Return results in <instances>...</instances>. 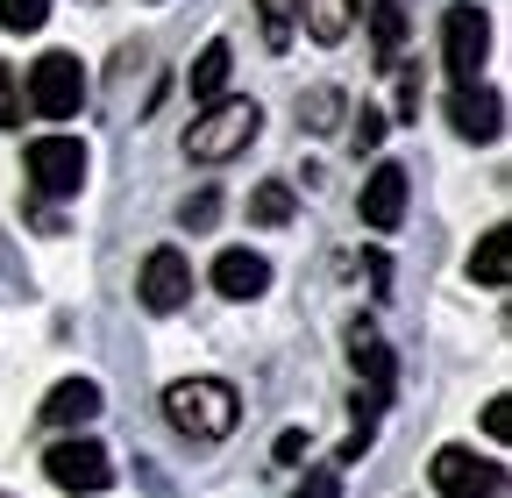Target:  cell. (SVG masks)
I'll list each match as a JSON object with an SVG mask.
<instances>
[{"label": "cell", "mask_w": 512, "mask_h": 498, "mask_svg": "<svg viewBox=\"0 0 512 498\" xmlns=\"http://www.w3.org/2000/svg\"><path fill=\"white\" fill-rule=\"evenodd\" d=\"M377 143H384V114L363 107V114H356V150H377Z\"/></svg>", "instance_id": "cell-23"}, {"label": "cell", "mask_w": 512, "mask_h": 498, "mask_svg": "<svg viewBox=\"0 0 512 498\" xmlns=\"http://www.w3.org/2000/svg\"><path fill=\"white\" fill-rule=\"evenodd\" d=\"M256 129H264V107H256V100H214L185 129V157L192 164H228V157H242L256 143Z\"/></svg>", "instance_id": "cell-2"}, {"label": "cell", "mask_w": 512, "mask_h": 498, "mask_svg": "<svg viewBox=\"0 0 512 498\" xmlns=\"http://www.w3.org/2000/svg\"><path fill=\"white\" fill-rule=\"evenodd\" d=\"M228 72H235V50L214 36L200 57H192V100H207V107H214V100L228 93Z\"/></svg>", "instance_id": "cell-14"}, {"label": "cell", "mask_w": 512, "mask_h": 498, "mask_svg": "<svg viewBox=\"0 0 512 498\" xmlns=\"http://www.w3.org/2000/svg\"><path fill=\"white\" fill-rule=\"evenodd\" d=\"M256 22H264V43L285 50L292 43V22H299V0H256Z\"/></svg>", "instance_id": "cell-19"}, {"label": "cell", "mask_w": 512, "mask_h": 498, "mask_svg": "<svg viewBox=\"0 0 512 498\" xmlns=\"http://www.w3.org/2000/svg\"><path fill=\"white\" fill-rule=\"evenodd\" d=\"M470 278H477V285H505V278H512V235H505V228H491V235L477 242Z\"/></svg>", "instance_id": "cell-16"}, {"label": "cell", "mask_w": 512, "mask_h": 498, "mask_svg": "<svg viewBox=\"0 0 512 498\" xmlns=\"http://www.w3.org/2000/svg\"><path fill=\"white\" fill-rule=\"evenodd\" d=\"M370 43H377L384 65L399 57V43H406V0H377V8H370Z\"/></svg>", "instance_id": "cell-17"}, {"label": "cell", "mask_w": 512, "mask_h": 498, "mask_svg": "<svg viewBox=\"0 0 512 498\" xmlns=\"http://www.w3.org/2000/svg\"><path fill=\"white\" fill-rule=\"evenodd\" d=\"M349 363H356V378L370 385L363 399H377V406H384V399H392V349H384V342H377V328H363V321L349 328Z\"/></svg>", "instance_id": "cell-12"}, {"label": "cell", "mask_w": 512, "mask_h": 498, "mask_svg": "<svg viewBox=\"0 0 512 498\" xmlns=\"http://www.w3.org/2000/svg\"><path fill=\"white\" fill-rule=\"evenodd\" d=\"M335 121H342V93L335 86H313L306 93V129H335Z\"/></svg>", "instance_id": "cell-21"}, {"label": "cell", "mask_w": 512, "mask_h": 498, "mask_svg": "<svg viewBox=\"0 0 512 498\" xmlns=\"http://www.w3.org/2000/svg\"><path fill=\"white\" fill-rule=\"evenodd\" d=\"M264 285H271V264L256 257V249H221L214 257V292L221 299H256Z\"/></svg>", "instance_id": "cell-13"}, {"label": "cell", "mask_w": 512, "mask_h": 498, "mask_svg": "<svg viewBox=\"0 0 512 498\" xmlns=\"http://www.w3.org/2000/svg\"><path fill=\"white\" fill-rule=\"evenodd\" d=\"M29 107L43 121H72L86 107V65L72 50H43L36 65H29Z\"/></svg>", "instance_id": "cell-3"}, {"label": "cell", "mask_w": 512, "mask_h": 498, "mask_svg": "<svg viewBox=\"0 0 512 498\" xmlns=\"http://www.w3.org/2000/svg\"><path fill=\"white\" fill-rule=\"evenodd\" d=\"M100 406H107V392H100L93 378H64V385H50L43 420H50V427H86V420H100Z\"/></svg>", "instance_id": "cell-11"}, {"label": "cell", "mask_w": 512, "mask_h": 498, "mask_svg": "<svg viewBox=\"0 0 512 498\" xmlns=\"http://www.w3.org/2000/svg\"><path fill=\"white\" fill-rule=\"evenodd\" d=\"M136 292H143L150 314H178L185 292H192V264L178 257V249H150V257H143V278H136Z\"/></svg>", "instance_id": "cell-10"}, {"label": "cell", "mask_w": 512, "mask_h": 498, "mask_svg": "<svg viewBox=\"0 0 512 498\" xmlns=\"http://www.w3.org/2000/svg\"><path fill=\"white\" fill-rule=\"evenodd\" d=\"M22 121V86H15V72L0 65V129H15Z\"/></svg>", "instance_id": "cell-22"}, {"label": "cell", "mask_w": 512, "mask_h": 498, "mask_svg": "<svg viewBox=\"0 0 512 498\" xmlns=\"http://www.w3.org/2000/svg\"><path fill=\"white\" fill-rule=\"evenodd\" d=\"M22 164H29V185L43 200H72L86 185V143L79 136H36Z\"/></svg>", "instance_id": "cell-5"}, {"label": "cell", "mask_w": 512, "mask_h": 498, "mask_svg": "<svg viewBox=\"0 0 512 498\" xmlns=\"http://www.w3.org/2000/svg\"><path fill=\"white\" fill-rule=\"evenodd\" d=\"M406 193H413V171L384 157V164L363 178V200H356V207H363V228H370V235H392V228L406 221Z\"/></svg>", "instance_id": "cell-8"}, {"label": "cell", "mask_w": 512, "mask_h": 498, "mask_svg": "<svg viewBox=\"0 0 512 498\" xmlns=\"http://www.w3.org/2000/svg\"><path fill=\"white\" fill-rule=\"evenodd\" d=\"M299 456H306V434H299V427L278 434V463H299Z\"/></svg>", "instance_id": "cell-27"}, {"label": "cell", "mask_w": 512, "mask_h": 498, "mask_svg": "<svg viewBox=\"0 0 512 498\" xmlns=\"http://www.w3.org/2000/svg\"><path fill=\"white\" fill-rule=\"evenodd\" d=\"M43 470H50L57 491H72V498H100V491L114 484V456L93 442V434H72V442H57V449L43 456Z\"/></svg>", "instance_id": "cell-4"}, {"label": "cell", "mask_w": 512, "mask_h": 498, "mask_svg": "<svg viewBox=\"0 0 512 498\" xmlns=\"http://www.w3.org/2000/svg\"><path fill=\"white\" fill-rule=\"evenodd\" d=\"M505 406H512V399H491V406H484V427L498 434V442H505V434H512V413H505Z\"/></svg>", "instance_id": "cell-25"}, {"label": "cell", "mask_w": 512, "mask_h": 498, "mask_svg": "<svg viewBox=\"0 0 512 498\" xmlns=\"http://www.w3.org/2000/svg\"><path fill=\"white\" fill-rule=\"evenodd\" d=\"M484 50H491V15L470 8V0H463V8H448V22H441V57H448V72H456V86L477 79Z\"/></svg>", "instance_id": "cell-7"}, {"label": "cell", "mask_w": 512, "mask_h": 498, "mask_svg": "<svg viewBox=\"0 0 512 498\" xmlns=\"http://www.w3.org/2000/svg\"><path fill=\"white\" fill-rule=\"evenodd\" d=\"M356 8H363V0H299V15H306V36H313V43H342L349 22H356Z\"/></svg>", "instance_id": "cell-15"}, {"label": "cell", "mask_w": 512, "mask_h": 498, "mask_svg": "<svg viewBox=\"0 0 512 498\" xmlns=\"http://www.w3.org/2000/svg\"><path fill=\"white\" fill-rule=\"evenodd\" d=\"M43 22H50V0H0V29L29 36V29H43Z\"/></svg>", "instance_id": "cell-20"}, {"label": "cell", "mask_w": 512, "mask_h": 498, "mask_svg": "<svg viewBox=\"0 0 512 498\" xmlns=\"http://www.w3.org/2000/svg\"><path fill=\"white\" fill-rule=\"evenodd\" d=\"M249 221H264V228L292 221V185H285V178H264V185L249 193Z\"/></svg>", "instance_id": "cell-18"}, {"label": "cell", "mask_w": 512, "mask_h": 498, "mask_svg": "<svg viewBox=\"0 0 512 498\" xmlns=\"http://www.w3.org/2000/svg\"><path fill=\"white\" fill-rule=\"evenodd\" d=\"M434 491H441V498H505V470L484 463L477 449H456V442H448V449L434 456Z\"/></svg>", "instance_id": "cell-6"}, {"label": "cell", "mask_w": 512, "mask_h": 498, "mask_svg": "<svg viewBox=\"0 0 512 498\" xmlns=\"http://www.w3.org/2000/svg\"><path fill=\"white\" fill-rule=\"evenodd\" d=\"M164 420L178 434H192V442H221V434H235V420H242V399H235L228 378H178L164 392Z\"/></svg>", "instance_id": "cell-1"}, {"label": "cell", "mask_w": 512, "mask_h": 498, "mask_svg": "<svg viewBox=\"0 0 512 498\" xmlns=\"http://www.w3.org/2000/svg\"><path fill=\"white\" fill-rule=\"evenodd\" d=\"M448 121H456V136H470V143H498V136H505V100H498V86L463 79L456 93H448Z\"/></svg>", "instance_id": "cell-9"}, {"label": "cell", "mask_w": 512, "mask_h": 498, "mask_svg": "<svg viewBox=\"0 0 512 498\" xmlns=\"http://www.w3.org/2000/svg\"><path fill=\"white\" fill-rule=\"evenodd\" d=\"M214 221V193H200V200H185V228H207Z\"/></svg>", "instance_id": "cell-26"}, {"label": "cell", "mask_w": 512, "mask_h": 498, "mask_svg": "<svg viewBox=\"0 0 512 498\" xmlns=\"http://www.w3.org/2000/svg\"><path fill=\"white\" fill-rule=\"evenodd\" d=\"M335 491H342V477H335V470H313V477H306L292 498H335Z\"/></svg>", "instance_id": "cell-24"}]
</instances>
